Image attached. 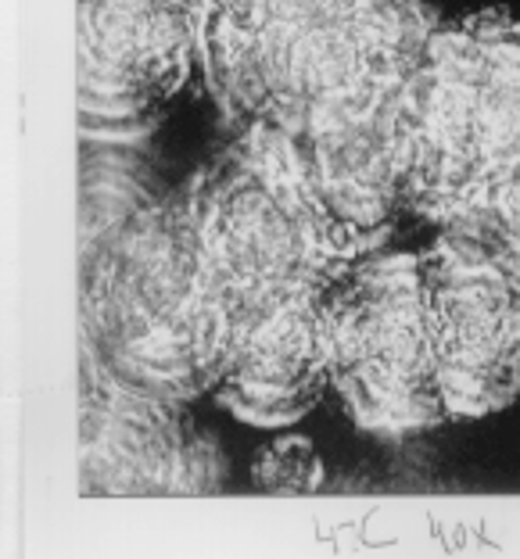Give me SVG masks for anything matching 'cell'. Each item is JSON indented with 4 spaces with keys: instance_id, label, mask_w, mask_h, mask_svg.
Returning a JSON list of instances; mask_svg holds the SVG:
<instances>
[{
    "instance_id": "obj_3",
    "label": "cell",
    "mask_w": 520,
    "mask_h": 559,
    "mask_svg": "<svg viewBox=\"0 0 520 559\" xmlns=\"http://www.w3.org/2000/svg\"><path fill=\"white\" fill-rule=\"evenodd\" d=\"M410 219L427 230L481 212L520 176V15L435 19L402 94Z\"/></svg>"
},
{
    "instance_id": "obj_9",
    "label": "cell",
    "mask_w": 520,
    "mask_h": 559,
    "mask_svg": "<svg viewBox=\"0 0 520 559\" xmlns=\"http://www.w3.org/2000/svg\"><path fill=\"white\" fill-rule=\"evenodd\" d=\"M327 395V298L245 330L212 391L234 419L259 430L295 427Z\"/></svg>"
},
{
    "instance_id": "obj_7",
    "label": "cell",
    "mask_w": 520,
    "mask_h": 559,
    "mask_svg": "<svg viewBox=\"0 0 520 559\" xmlns=\"http://www.w3.org/2000/svg\"><path fill=\"white\" fill-rule=\"evenodd\" d=\"M198 72V15L166 0H75V108L97 140L141 136Z\"/></svg>"
},
{
    "instance_id": "obj_2",
    "label": "cell",
    "mask_w": 520,
    "mask_h": 559,
    "mask_svg": "<svg viewBox=\"0 0 520 559\" xmlns=\"http://www.w3.org/2000/svg\"><path fill=\"white\" fill-rule=\"evenodd\" d=\"M86 362L162 402L212 395L234 330L209 284L187 187L144 198L83 245Z\"/></svg>"
},
{
    "instance_id": "obj_11",
    "label": "cell",
    "mask_w": 520,
    "mask_h": 559,
    "mask_svg": "<svg viewBox=\"0 0 520 559\" xmlns=\"http://www.w3.org/2000/svg\"><path fill=\"white\" fill-rule=\"evenodd\" d=\"M463 223L485 230L492 240H499V245L520 262V176L510 187H503L485 209L474 212L471 219H463Z\"/></svg>"
},
{
    "instance_id": "obj_4",
    "label": "cell",
    "mask_w": 520,
    "mask_h": 559,
    "mask_svg": "<svg viewBox=\"0 0 520 559\" xmlns=\"http://www.w3.org/2000/svg\"><path fill=\"white\" fill-rule=\"evenodd\" d=\"M184 187L201 262L234 341L276 312L323 301L363 259L265 133H234Z\"/></svg>"
},
{
    "instance_id": "obj_1",
    "label": "cell",
    "mask_w": 520,
    "mask_h": 559,
    "mask_svg": "<svg viewBox=\"0 0 520 559\" xmlns=\"http://www.w3.org/2000/svg\"><path fill=\"white\" fill-rule=\"evenodd\" d=\"M424 0H205L198 69L234 133L276 140L359 251L405 209L402 94L435 25Z\"/></svg>"
},
{
    "instance_id": "obj_6",
    "label": "cell",
    "mask_w": 520,
    "mask_h": 559,
    "mask_svg": "<svg viewBox=\"0 0 520 559\" xmlns=\"http://www.w3.org/2000/svg\"><path fill=\"white\" fill-rule=\"evenodd\" d=\"M416 259L449 424L520 405V262L471 223L430 230Z\"/></svg>"
},
{
    "instance_id": "obj_8",
    "label": "cell",
    "mask_w": 520,
    "mask_h": 559,
    "mask_svg": "<svg viewBox=\"0 0 520 559\" xmlns=\"http://www.w3.org/2000/svg\"><path fill=\"white\" fill-rule=\"evenodd\" d=\"M83 491L91 495H209L223 455L184 402L147 399L86 362Z\"/></svg>"
},
{
    "instance_id": "obj_10",
    "label": "cell",
    "mask_w": 520,
    "mask_h": 559,
    "mask_svg": "<svg viewBox=\"0 0 520 559\" xmlns=\"http://www.w3.org/2000/svg\"><path fill=\"white\" fill-rule=\"evenodd\" d=\"M251 477L265 491H281V495H298L320 488L323 480V463L316 455L309 438L298 435H281L273 438L251 463Z\"/></svg>"
},
{
    "instance_id": "obj_12",
    "label": "cell",
    "mask_w": 520,
    "mask_h": 559,
    "mask_svg": "<svg viewBox=\"0 0 520 559\" xmlns=\"http://www.w3.org/2000/svg\"><path fill=\"white\" fill-rule=\"evenodd\" d=\"M166 4L184 8V11H190V15H198V19H201V8H205V0H166Z\"/></svg>"
},
{
    "instance_id": "obj_5",
    "label": "cell",
    "mask_w": 520,
    "mask_h": 559,
    "mask_svg": "<svg viewBox=\"0 0 520 559\" xmlns=\"http://www.w3.org/2000/svg\"><path fill=\"white\" fill-rule=\"evenodd\" d=\"M327 373L366 435L410 438L449 424L416 248H377L334 284Z\"/></svg>"
}]
</instances>
